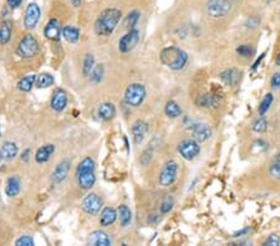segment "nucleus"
I'll return each mask as SVG.
<instances>
[{
	"label": "nucleus",
	"instance_id": "nucleus-32",
	"mask_svg": "<svg viewBox=\"0 0 280 246\" xmlns=\"http://www.w3.org/2000/svg\"><path fill=\"white\" fill-rule=\"evenodd\" d=\"M273 101H274V97H273L272 93H267V95L264 96V98H263L262 102H260L259 108H258V112H259L260 116H264L265 113L268 112L270 106L273 105Z\"/></svg>",
	"mask_w": 280,
	"mask_h": 246
},
{
	"label": "nucleus",
	"instance_id": "nucleus-40",
	"mask_svg": "<svg viewBox=\"0 0 280 246\" xmlns=\"http://www.w3.org/2000/svg\"><path fill=\"white\" fill-rule=\"evenodd\" d=\"M280 244V238L277 235V234H272L270 236H268L267 240L264 241L263 245L264 246H278Z\"/></svg>",
	"mask_w": 280,
	"mask_h": 246
},
{
	"label": "nucleus",
	"instance_id": "nucleus-13",
	"mask_svg": "<svg viewBox=\"0 0 280 246\" xmlns=\"http://www.w3.org/2000/svg\"><path fill=\"white\" fill-rule=\"evenodd\" d=\"M192 136L196 141L206 142L212 137V128L207 123H197L191 128Z\"/></svg>",
	"mask_w": 280,
	"mask_h": 246
},
{
	"label": "nucleus",
	"instance_id": "nucleus-49",
	"mask_svg": "<svg viewBox=\"0 0 280 246\" xmlns=\"http://www.w3.org/2000/svg\"><path fill=\"white\" fill-rule=\"evenodd\" d=\"M1 159L4 158H3V154H1V151H0V162H1Z\"/></svg>",
	"mask_w": 280,
	"mask_h": 246
},
{
	"label": "nucleus",
	"instance_id": "nucleus-42",
	"mask_svg": "<svg viewBox=\"0 0 280 246\" xmlns=\"http://www.w3.org/2000/svg\"><path fill=\"white\" fill-rule=\"evenodd\" d=\"M270 86L273 90H280V72H275L270 80Z\"/></svg>",
	"mask_w": 280,
	"mask_h": 246
},
{
	"label": "nucleus",
	"instance_id": "nucleus-4",
	"mask_svg": "<svg viewBox=\"0 0 280 246\" xmlns=\"http://www.w3.org/2000/svg\"><path fill=\"white\" fill-rule=\"evenodd\" d=\"M146 95L147 92L145 86L141 83H131L125 91V102L131 107H138L143 103Z\"/></svg>",
	"mask_w": 280,
	"mask_h": 246
},
{
	"label": "nucleus",
	"instance_id": "nucleus-17",
	"mask_svg": "<svg viewBox=\"0 0 280 246\" xmlns=\"http://www.w3.org/2000/svg\"><path fill=\"white\" fill-rule=\"evenodd\" d=\"M70 165H71V163H70V161H62L60 162L59 164H57V167L55 168V170H54L53 173V180L54 183H61L64 182L65 178L67 177V174H69L70 172Z\"/></svg>",
	"mask_w": 280,
	"mask_h": 246
},
{
	"label": "nucleus",
	"instance_id": "nucleus-12",
	"mask_svg": "<svg viewBox=\"0 0 280 246\" xmlns=\"http://www.w3.org/2000/svg\"><path fill=\"white\" fill-rule=\"evenodd\" d=\"M76 179L77 184L80 185L81 189L89 190L96 183V175H95V170H84V172H76Z\"/></svg>",
	"mask_w": 280,
	"mask_h": 246
},
{
	"label": "nucleus",
	"instance_id": "nucleus-19",
	"mask_svg": "<svg viewBox=\"0 0 280 246\" xmlns=\"http://www.w3.org/2000/svg\"><path fill=\"white\" fill-rule=\"evenodd\" d=\"M97 116L104 121H110L116 116V107L113 103L105 102L101 103L97 110Z\"/></svg>",
	"mask_w": 280,
	"mask_h": 246
},
{
	"label": "nucleus",
	"instance_id": "nucleus-46",
	"mask_svg": "<svg viewBox=\"0 0 280 246\" xmlns=\"http://www.w3.org/2000/svg\"><path fill=\"white\" fill-rule=\"evenodd\" d=\"M264 56H265V54H263V55H262V56H260V57H259V59H258V60H257V62H255V64H254V65H253V70H255V69H257V67H258V65H259V62H262V60H263V59H264Z\"/></svg>",
	"mask_w": 280,
	"mask_h": 246
},
{
	"label": "nucleus",
	"instance_id": "nucleus-39",
	"mask_svg": "<svg viewBox=\"0 0 280 246\" xmlns=\"http://www.w3.org/2000/svg\"><path fill=\"white\" fill-rule=\"evenodd\" d=\"M152 158H153V152L151 151V149H146V151L142 153V156H141L140 161L143 165H148V164L151 163V161H152Z\"/></svg>",
	"mask_w": 280,
	"mask_h": 246
},
{
	"label": "nucleus",
	"instance_id": "nucleus-29",
	"mask_svg": "<svg viewBox=\"0 0 280 246\" xmlns=\"http://www.w3.org/2000/svg\"><path fill=\"white\" fill-rule=\"evenodd\" d=\"M165 113L169 118H177L182 115V108L174 101H168L165 106Z\"/></svg>",
	"mask_w": 280,
	"mask_h": 246
},
{
	"label": "nucleus",
	"instance_id": "nucleus-44",
	"mask_svg": "<svg viewBox=\"0 0 280 246\" xmlns=\"http://www.w3.org/2000/svg\"><path fill=\"white\" fill-rule=\"evenodd\" d=\"M252 231V229L250 228H244L242 229V230L239 231H235L234 234H233V238H240V236H244V235H248V234Z\"/></svg>",
	"mask_w": 280,
	"mask_h": 246
},
{
	"label": "nucleus",
	"instance_id": "nucleus-30",
	"mask_svg": "<svg viewBox=\"0 0 280 246\" xmlns=\"http://www.w3.org/2000/svg\"><path fill=\"white\" fill-rule=\"evenodd\" d=\"M35 75H29V76L23 77V79L18 82V88L20 91H23V92H29V91H31L33 86L35 85Z\"/></svg>",
	"mask_w": 280,
	"mask_h": 246
},
{
	"label": "nucleus",
	"instance_id": "nucleus-28",
	"mask_svg": "<svg viewBox=\"0 0 280 246\" xmlns=\"http://www.w3.org/2000/svg\"><path fill=\"white\" fill-rule=\"evenodd\" d=\"M221 79L223 80V82L225 83V85L233 86L235 82L239 80V72L234 69L225 70V71L221 74Z\"/></svg>",
	"mask_w": 280,
	"mask_h": 246
},
{
	"label": "nucleus",
	"instance_id": "nucleus-23",
	"mask_svg": "<svg viewBox=\"0 0 280 246\" xmlns=\"http://www.w3.org/2000/svg\"><path fill=\"white\" fill-rule=\"evenodd\" d=\"M1 154H3V158L5 161H13L16 156H18V146H16L14 142L6 141L4 142L3 146H1Z\"/></svg>",
	"mask_w": 280,
	"mask_h": 246
},
{
	"label": "nucleus",
	"instance_id": "nucleus-50",
	"mask_svg": "<svg viewBox=\"0 0 280 246\" xmlns=\"http://www.w3.org/2000/svg\"><path fill=\"white\" fill-rule=\"evenodd\" d=\"M267 1H268V3H269V1H272V0H267Z\"/></svg>",
	"mask_w": 280,
	"mask_h": 246
},
{
	"label": "nucleus",
	"instance_id": "nucleus-6",
	"mask_svg": "<svg viewBox=\"0 0 280 246\" xmlns=\"http://www.w3.org/2000/svg\"><path fill=\"white\" fill-rule=\"evenodd\" d=\"M177 173H178V164L174 161L166 162L160 173L158 182L162 187H171L176 182Z\"/></svg>",
	"mask_w": 280,
	"mask_h": 246
},
{
	"label": "nucleus",
	"instance_id": "nucleus-14",
	"mask_svg": "<svg viewBox=\"0 0 280 246\" xmlns=\"http://www.w3.org/2000/svg\"><path fill=\"white\" fill-rule=\"evenodd\" d=\"M61 26H60L59 20L56 19H51L49 20V23L46 24L45 28H44V35L46 36V39L49 40L57 41L60 40V36H61Z\"/></svg>",
	"mask_w": 280,
	"mask_h": 246
},
{
	"label": "nucleus",
	"instance_id": "nucleus-20",
	"mask_svg": "<svg viewBox=\"0 0 280 246\" xmlns=\"http://www.w3.org/2000/svg\"><path fill=\"white\" fill-rule=\"evenodd\" d=\"M20 189H21L20 179H19L18 175H13V177H10L8 180H6L5 194L8 195L9 198H14L16 197V195H19Z\"/></svg>",
	"mask_w": 280,
	"mask_h": 246
},
{
	"label": "nucleus",
	"instance_id": "nucleus-7",
	"mask_svg": "<svg viewBox=\"0 0 280 246\" xmlns=\"http://www.w3.org/2000/svg\"><path fill=\"white\" fill-rule=\"evenodd\" d=\"M178 153L181 154L182 158H184L186 161H193L194 158H197L201 152V146L199 142L196 139H183L178 143Z\"/></svg>",
	"mask_w": 280,
	"mask_h": 246
},
{
	"label": "nucleus",
	"instance_id": "nucleus-27",
	"mask_svg": "<svg viewBox=\"0 0 280 246\" xmlns=\"http://www.w3.org/2000/svg\"><path fill=\"white\" fill-rule=\"evenodd\" d=\"M54 82H55V79H54L53 75L44 72V74H40L36 76L35 86L38 88H48L54 85Z\"/></svg>",
	"mask_w": 280,
	"mask_h": 246
},
{
	"label": "nucleus",
	"instance_id": "nucleus-35",
	"mask_svg": "<svg viewBox=\"0 0 280 246\" xmlns=\"http://www.w3.org/2000/svg\"><path fill=\"white\" fill-rule=\"evenodd\" d=\"M95 67V57L94 55L87 54L86 57L84 59V66H82V72L85 76H89L91 74V71Z\"/></svg>",
	"mask_w": 280,
	"mask_h": 246
},
{
	"label": "nucleus",
	"instance_id": "nucleus-10",
	"mask_svg": "<svg viewBox=\"0 0 280 246\" xmlns=\"http://www.w3.org/2000/svg\"><path fill=\"white\" fill-rule=\"evenodd\" d=\"M41 16L40 6L36 3H30L26 6L25 15H24V25L26 29H34L39 23Z\"/></svg>",
	"mask_w": 280,
	"mask_h": 246
},
{
	"label": "nucleus",
	"instance_id": "nucleus-9",
	"mask_svg": "<svg viewBox=\"0 0 280 246\" xmlns=\"http://www.w3.org/2000/svg\"><path fill=\"white\" fill-rule=\"evenodd\" d=\"M81 206L85 213L90 215H97L99 211L101 210L102 199L96 194V193H90L84 198L81 203Z\"/></svg>",
	"mask_w": 280,
	"mask_h": 246
},
{
	"label": "nucleus",
	"instance_id": "nucleus-41",
	"mask_svg": "<svg viewBox=\"0 0 280 246\" xmlns=\"http://www.w3.org/2000/svg\"><path fill=\"white\" fill-rule=\"evenodd\" d=\"M172 208H173V202H172L171 198H168V199H166L165 202L161 204V213L167 214L168 211H171Z\"/></svg>",
	"mask_w": 280,
	"mask_h": 246
},
{
	"label": "nucleus",
	"instance_id": "nucleus-18",
	"mask_svg": "<svg viewBox=\"0 0 280 246\" xmlns=\"http://www.w3.org/2000/svg\"><path fill=\"white\" fill-rule=\"evenodd\" d=\"M55 152V147L54 144H45V146L40 147L35 153V161L36 163L43 164L45 162H48L51 158V156Z\"/></svg>",
	"mask_w": 280,
	"mask_h": 246
},
{
	"label": "nucleus",
	"instance_id": "nucleus-3",
	"mask_svg": "<svg viewBox=\"0 0 280 246\" xmlns=\"http://www.w3.org/2000/svg\"><path fill=\"white\" fill-rule=\"evenodd\" d=\"M39 52V42L31 34H26L19 42L16 54L21 59H31L36 56Z\"/></svg>",
	"mask_w": 280,
	"mask_h": 246
},
{
	"label": "nucleus",
	"instance_id": "nucleus-51",
	"mask_svg": "<svg viewBox=\"0 0 280 246\" xmlns=\"http://www.w3.org/2000/svg\"><path fill=\"white\" fill-rule=\"evenodd\" d=\"M0 134H1V132H0Z\"/></svg>",
	"mask_w": 280,
	"mask_h": 246
},
{
	"label": "nucleus",
	"instance_id": "nucleus-1",
	"mask_svg": "<svg viewBox=\"0 0 280 246\" xmlns=\"http://www.w3.org/2000/svg\"><path fill=\"white\" fill-rule=\"evenodd\" d=\"M121 18H122L121 10L116 8L106 9L95 21V33L99 36H110L116 30Z\"/></svg>",
	"mask_w": 280,
	"mask_h": 246
},
{
	"label": "nucleus",
	"instance_id": "nucleus-21",
	"mask_svg": "<svg viewBox=\"0 0 280 246\" xmlns=\"http://www.w3.org/2000/svg\"><path fill=\"white\" fill-rule=\"evenodd\" d=\"M13 23L10 20H3L0 23V44L6 45L11 39Z\"/></svg>",
	"mask_w": 280,
	"mask_h": 246
},
{
	"label": "nucleus",
	"instance_id": "nucleus-31",
	"mask_svg": "<svg viewBox=\"0 0 280 246\" xmlns=\"http://www.w3.org/2000/svg\"><path fill=\"white\" fill-rule=\"evenodd\" d=\"M269 174L273 179L280 180V153L277 154L272 163H270Z\"/></svg>",
	"mask_w": 280,
	"mask_h": 246
},
{
	"label": "nucleus",
	"instance_id": "nucleus-34",
	"mask_svg": "<svg viewBox=\"0 0 280 246\" xmlns=\"http://www.w3.org/2000/svg\"><path fill=\"white\" fill-rule=\"evenodd\" d=\"M102 76H104V66L102 65H97L94 67V70L90 74V80H91L92 83L97 85L102 81Z\"/></svg>",
	"mask_w": 280,
	"mask_h": 246
},
{
	"label": "nucleus",
	"instance_id": "nucleus-25",
	"mask_svg": "<svg viewBox=\"0 0 280 246\" xmlns=\"http://www.w3.org/2000/svg\"><path fill=\"white\" fill-rule=\"evenodd\" d=\"M61 34L62 36H64L65 40H66L67 42H70V44H75V42H77L80 39V30L71 25L64 26L61 30Z\"/></svg>",
	"mask_w": 280,
	"mask_h": 246
},
{
	"label": "nucleus",
	"instance_id": "nucleus-33",
	"mask_svg": "<svg viewBox=\"0 0 280 246\" xmlns=\"http://www.w3.org/2000/svg\"><path fill=\"white\" fill-rule=\"evenodd\" d=\"M138 19H140V13H138L137 10L131 11V13L128 14V15L126 16V19H125L126 29H128V31L133 30V29H135V26H136V24H137Z\"/></svg>",
	"mask_w": 280,
	"mask_h": 246
},
{
	"label": "nucleus",
	"instance_id": "nucleus-15",
	"mask_svg": "<svg viewBox=\"0 0 280 246\" xmlns=\"http://www.w3.org/2000/svg\"><path fill=\"white\" fill-rule=\"evenodd\" d=\"M147 131H148V124L145 122V121L138 120L133 123L132 136H133V141H135L136 144L142 143L146 134H147Z\"/></svg>",
	"mask_w": 280,
	"mask_h": 246
},
{
	"label": "nucleus",
	"instance_id": "nucleus-37",
	"mask_svg": "<svg viewBox=\"0 0 280 246\" xmlns=\"http://www.w3.org/2000/svg\"><path fill=\"white\" fill-rule=\"evenodd\" d=\"M16 246H33L34 245V240L31 236L24 235L21 238H19L18 240L15 241Z\"/></svg>",
	"mask_w": 280,
	"mask_h": 246
},
{
	"label": "nucleus",
	"instance_id": "nucleus-36",
	"mask_svg": "<svg viewBox=\"0 0 280 246\" xmlns=\"http://www.w3.org/2000/svg\"><path fill=\"white\" fill-rule=\"evenodd\" d=\"M268 129V122L263 116H260L257 121H254L253 123V131L257 132V133H264Z\"/></svg>",
	"mask_w": 280,
	"mask_h": 246
},
{
	"label": "nucleus",
	"instance_id": "nucleus-47",
	"mask_svg": "<svg viewBox=\"0 0 280 246\" xmlns=\"http://www.w3.org/2000/svg\"><path fill=\"white\" fill-rule=\"evenodd\" d=\"M29 153H30V151H29V149H28V151H25V152H24V153H23V156H21V158H23V159H24V161H25V162H26V161H28Z\"/></svg>",
	"mask_w": 280,
	"mask_h": 246
},
{
	"label": "nucleus",
	"instance_id": "nucleus-2",
	"mask_svg": "<svg viewBox=\"0 0 280 246\" xmlns=\"http://www.w3.org/2000/svg\"><path fill=\"white\" fill-rule=\"evenodd\" d=\"M160 60L165 66L173 71H179L186 66L188 61V55L186 51L177 46H168L161 51Z\"/></svg>",
	"mask_w": 280,
	"mask_h": 246
},
{
	"label": "nucleus",
	"instance_id": "nucleus-48",
	"mask_svg": "<svg viewBox=\"0 0 280 246\" xmlns=\"http://www.w3.org/2000/svg\"><path fill=\"white\" fill-rule=\"evenodd\" d=\"M275 64H277V66H279L280 67V54L278 55V57H277V61H275Z\"/></svg>",
	"mask_w": 280,
	"mask_h": 246
},
{
	"label": "nucleus",
	"instance_id": "nucleus-45",
	"mask_svg": "<svg viewBox=\"0 0 280 246\" xmlns=\"http://www.w3.org/2000/svg\"><path fill=\"white\" fill-rule=\"evenodd\" d=\"M70 1H71V4L74 8H79L82 3V0H70Z\"/></svg>",
	"mask_w": 280,
	"mask_h": 246
},
{
	"label": "nucleus",
	"instance_id": "nucleus-43",
	"mask_svg": "<svg viewBox=\"0 0 280 246\" xmlns=\"http://www.w3.org/2000/svg\"><path fill=\"white\" fill-rule=\"evenodd\" d=\"M23 1L24 0H6V4H8V6L10 9H16L21 5Z\"/></svg>",
	"mask_w": 280,
	"mask_h": 246
},
{
	"label": "nucleus",
	"instance_id": "nucleus-11",
	"mask_svg": "<svg viewBox=\"0 0 280 246\" xmlns=\"http://www.w3.org/2000/svg\"><path fill=\"white\" fill-rule=\"evenodd\" d=\"M67 105V95L62 88H56L53 93V97H51L50 106L54 111L56 112H61L66 108Z\"/></svg>",
	"mask_w": 280,
	"mask_h": 246
},
{
	"label": "nucleus",
	"instance_id": "nucleus-26",
	"mask_svg": "<svg viewBox=\"0 0 280 246\" xmlns=\"http://www.w3.org/2000/svg\"><path fill=\"white\" fill-rule=\"evenodd\" d=\"M198 103L204 108H216L219 105V97L213 93H206L198 98Z\"/></svg>",
	"mask_w": 280,
	"mask_h": 246
},
{
	"label": "nucleus",
	"instance_id": "nucleus-16",
	"mask_svg": "<svg viewBox=\"0 0 280 246\" xmlns=\"http://www.w3.org/2000/svg\"><path fill=\"white\" fill-rule=\"evenodd\" d=\"M111 238L105 231L95 230L89 236V245L92 246H110L111 245Z\"/></svg>",
	"mask_w": 280,
	"mask_h": 246
},
{
	"label": "nucleus",
	"instance_id": "nucleus-24",
	"mask_svg": "<svg viewBox=\"0 0 280 246\" xmlns=\"http://www.w3.org/2000/svg\"><path fill=\"white\" fill-rule=\"evenodd\" d=\"M117 214H118V218H120L121 226H122V228H127V226L131 224V221H132V211L130 210V208H128L127 205L122 204L118 206Z\"/></svg>",
	"mask_w": 280,
	"mask_h": 246
},
{
	"label": "nucleus",
	"instance_id": "nucleus-5",
	"mask_svg": "<svg viewBox=\"0 0 280 246\" xmlns=\"http://www.w3.org/2000/svg\"><path fill=\"white\" fill-rule=\"evenodd\" d=\"M206 8L209 18H224L232 9V0H208Z\"/></svg>",
	"mask_w": 280,
	"mask_h": 246
},
{
	"label": "nucleus",
	"instance_id": "nucleus-38",
	"mask_svg": "<svg viewBox=\"0 0 280 246\" xmlns=\"http://www.w3.org/2000/svg\"><path fill=\"white\" fill-rule=\"evenodd\" d=\"M237 52L243 57H249L253 54V49L249 45H239L237 47Z\"/></svg>",
	"mask_w": 280,
	"mask_h": 246
},
{
	"label": "nucleus",
	"instance_id": "nucleus-22",
	"mask_svg": "<svg viewBox=\"0 0 280 246\" xmlns=\"http://www.w3.org/2000/svg\"><path fill=\"white\" fill-rule=\"evenodd\" d=\"M117 211L115 210L113 208H105L104 210L101 211V216H100V224L101 226H110L111 224H113L117 219Z\"/></svg>",
	"mask_w": 280,
	"mask_h": 246
},
{
	"label": "nucleus",
	"instance_id": "nucleus-8",
	"mask_svg": "<svg viewBox=\"0 0 280 246\" xmlns=\"http://www.w3.org/2000/svg\"><path fill=\"white\" fill-rule=\"evenodd\" d=\"M138 41H140V31L136 30V29L130 30L118 41V50L122 54H127V52L132 51L135 49L136 45L138 44Z\"/></svg>",
	"mask_w": 280,
	"mask_h": 246
}]
</instances>
